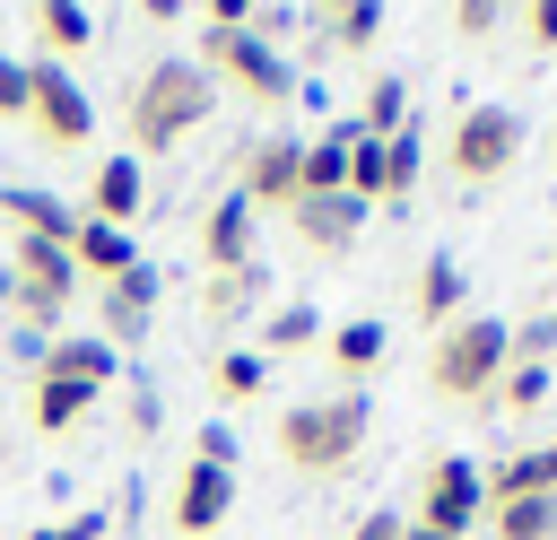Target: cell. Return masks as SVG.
<instances>
[{
    "label": "cell",
    "mask_w": 557,
    "mask_h": 540,
    "mask_svg": "<svg viewBox=\"0 0 557 540\" xmlns=\"http://www.w3.org/2000/svg\"><path fill=\"white\" fill-rule=\"evenodd\" d=\"M218 113V78L200 70V61H148L139 78H131V105H122V122H131V157H165V148H183L200 122Z\"/></svg>",
    "instance_id": "1"
},
{
    "label": "cell",
    "mask_w": 557,
    "mask_h": 540,
    "mask_svg": "<svg viewBox=\"0 0 557 540\" xmlns=\"http://www.w3.org/2000/svg\"><path fill=\"white\" fill-rule=\"evenodd\" d=\"M366 427H374V401L348 383V392H331V401H296V409H278V453H287V470L331 479V470L357 462Z\"/></svg>",
    "instance_id": "2"
},
{
    "label": "cell",
    "mask_w": 557,
    "mask_h": 540,
    "mask_svg": "<svg viewBox=\"0 0 557 540\" xmlns=\"http://www.w3.org/2000/svg\"><path fill=\"white\" fill-rule=\"evenodd\" d=\"M505 366H513V322H496V314H453V322L435 331V348H426V392H444V401H487Z\"/></svg>",
    "instance_id": "3"
},
{
    "label": "cell",
    "mask_w": 557,
    "mask_h": 540,
    "mask_svg": "<svg viewBox=\"0 0 557 540\" xmlns=\"http://www.w3.org/2000/svg\"><path fill=\"white\" fill-rule=\"evenodd\" d=\"M191 61H200L218 87L252 96V105H287V96H296V70H287V52H270V35H252V26H209Z\"/></svg>",
    "instance_id": "4"
},
{
    "label": "cell",
    "mask_w": 557,
    "mask_h": 540,
    "mask_svg": "<svg viewBox=\"0 0 557 540\" xmlns=\"http://www.w3.org/2000/svg\"><path fill=\"white\" fill-rule=\"evenodd\" d=\"M26 122H35V139L44 148H87V131H96V105H87V87L61 70V61H26Z\"/></svg>",
    "instance_id": "5"
},
{
    "label": "cell",
    "mask_w": 557,
    "mask_h": 540,
    "mask_svg": "<svg viewBox=\"0 0 557 540\" xmlns=\"http://www.w3.org/2000/svg\"><path fill=\"white\" fill-rule=\"evenodd\" d=\"M522 157V113L513 105H461L453 113V174L461 183H496Z\"/></svg>",
    "instance_id": "6"
},
{
    "label": "cell",
    "mask_w": 557,
    "mask_h": 540,
    "mask_svg": "<svg viewBox=\"0 0 557 540\" xmlns=\"http://www.w3.org/2000/svg\"><path fill=\"white\" fill-rule=\"evenodd\" d=\"M296 192H305V139L296 131H261L235 157V200L261 218V209H296Z\"/></svg>",
    "instance_id": "7"
},
{
    "label": "cell",
    "mask_w": 557,
    "mask_h": 540,
    "mask_svg": "<svg viewBox=\"0 0 557 540\" xmlns=\"http://www.w3.org/2000/svg\"><path fill=\"white\" fill-rule=\"evenodd\" d=\"M479 514H487L479 462H461V453H435V462H426V488H418V531H426V540H461Z\"/></svg>",
    "instance_id": "8"
},
{
    "label": "cell",
    "mask_w": 557,
    "mask_h": 540,
    "mask_svg": "<svg viewBox=\"0 0 557 540\" xmlns=\"http://www.w3.org/2000/svg\"><path fill=\"white\" fill-rule=\"evenodd\" d=\"M157 296H165V279H157V261H131L122 279H104L96 287V340L122 357V340H148V314H157Z\"/></svg>",
    "instance_id": "9"
},
{
    "label": "cell",
    "mask_w": 557,
    "mask_h": 540,
    "mask_svg": "<svg viewBox=\"0 0 557 540\" xmlns=\"http://www.w3.org/2000/svg\"><path fill=\"white\" fill-rule=\"evenodd\" d=\"M287 226H296L305 253L339 261V253H357V235H366V200H357V192H313V200L287 209Z\"/></svg>",
    "instance_id": "10"
},
{
    "label": "cell",
    "mask_w": 557,
    "mask_h": 540,
    "mask_svg": "<svg viewBox=\"0 0 557 540\" xmlns=\"http://www.w3.org/2000/svg\"><path fill=\"white\" fill-rule=\"evenodd\" d=\"M226 505H235V470L191 462V470L174 479V531H183V540H209V531L226 523Z\"/></svg>",
    "instance_id": "11"
},
{
    "label": "cell",
    "mask_w": 557,
    "mask_h": 540,
    "mask_svg": "<svg viewBox=\"0 0 557 540\" xmlns=\"http://www.w3.org/2000/svg\"><path fill=\"white\" fill-rule=\"evenodd\" d=\"M148 200H139V157L122 148V157H96V174H87V209L78 218H96V226H131Z\"/></svg>",
    "instance_id": "12"
},
{
    "label": "cell",
    "mask_w": 557,
    "mask_h": 540,
    "mask_svg": "<svg viewBox=\"0 0 557 540\" xmlns=\"http://www.w3.org/2000/svg\"><path fill=\"white\" fill-rule=\"evenodd\" d=\"M252 244H261V218L226 192V200H209V218H200V253H209V270H244L252 261Z\"/></svg>",
    "instance_id": "13"
},
{
    "label": "cell",
    "mask_w": 557,
    "mask_h": 540,
    "mask_svg": "<svg viewBox=\"0 0 557 540\" xmlns=\"http://www.w3.org/2000/svg\"><path fill=\"white\" fill-rule=\"evenodd\" d=\"M70 261H78V279H122L131 261H139V244H131V226H96V218H78V235H70Z\"/></svg>",
    "instance_id": "14"
},
{
    "label": "cell",
    "mask_w": 557,
    "mask_h": 540,
    "mask_svg": "<svg viewBox=\"0 0 557 540\" xmlns=\"http://www.w3.org/2000/svg\"><path fill=\"white\" fill-rule=\"evenodd\" d=\"M35 375H61V383H87V392H104V383L122 375V357H113L104 340H44Z\"/></svg>",
    "instance_id": "15"
},
{
    "label": "cell",
    "mask_w": 557,
    "mask_h": 540,
    "mask_svg": "<svg viewBox=\"0 0 557 540\" xmlns=\"http://www.w3.org/2000/svg\"><path fill=\"white\" fill-rule=\"evenodd\" d=\"M461 296H470V270H461L453 253H426V261H418V322L444 331V322L461 314Z\"/></svg>",
    "instance_id": "16"
},
{
    "label": "cell",
    "mask_w": 557,
    "mask_h": 540,
    "mask_svg": "<svg viewBox=\"0 0 557 540\" xmlns=\"http://www.w3.org/2000/svg\"><path fill=\"white\" fill-rule=\"evenodd\" d=\"M0 218H17V235H44V244H70V235H78V209H70V200L17 192V183H0Z\"/></svg>",
    "instance_id": "17"
},
{
    "label": "cell",
    "mask_w": 557,
    "mask_h": 540,
    "mask_svg": "<svg viewBox=\"0 0 557 540\" xmlns=\"http://www.w3.org/2000/svg\"><path fill=\"white\" fill-rule=\"evenodd\" d=\"M261 296H270V270H261V261H244V270H209V287H200V314H209V322H244Z\"/></svg>",
    "instance_id": "18"
},
{
    "label": "cell",
    "mask_w": 557,
    "mask_h": 540,
    "mask_svg": "<svg viewBox=\"0 0 557 540\" xmlns=\"http://www.w3.org/2000/svg\"><path fill=\"white\" fill-rule=\"evenodd\" d=\"M104 392H87V383H61V375H35V401H26V418H35V435H70L87 409H96Z\"/></svg>",
    "instance_id": "19"
},
{
    "label": "cell",
    "mask_w": 557,
    "mask_h": 540,
    "mask_svg": "<svg viewBox=\"0 0 557 540\" xmlns=\"http://www.w3.org/2000/svg\"><path fill=\"white\" fill-rule=\"evenodd\" d=\"M322 340V314H313V296H296V305H270L261 314V331H252V348L261 357H296V348H313Z\"/></svg>",
    "instance_id": "20"
},
{
    "label": "cell",
    "mask_w": 557,
    "mask_h": 540,
    "mask_svg": "<svg viewBox=\"0 0 557 540\" xmlns=\"http://www.w3.org/2000/svg\"><path fill=\"white\" fill-rule=\"evenodd\" d=\"M366 139H392V131H409V87L392 78V70H374L366 78V96H357V113H348Z\"/></svg>",
    "instance_id": "21"
},
{
    "label": "cell",
    "mask_w": 557,
    "mask_h": 540,
    "mask_svg": "<svg viewBox=\"0 0 557 540\" xmlns=\"http://www.w3.org/2000/svg\"><path fill=\"white\" fill-rule=\"evenodd\" d=\"M35 35H44V61H70V52H87L96 17L78 0H35Z\"/></svg>",
    "instance_id": "22"
},
{
    "label": "cell",
    "mask_w": 557,
    "mask_h": 540,
    "mask_svg": "<svg viewBox=\"0 0 557 540\" xmlns=\"http://www.w3.org/2000/svg\"><path fill=\"white\" fill-rule=\"evenodd\" d=\"M496 540H557V496H505L479 514Z\"/></svg>",
    "instance_id": "23"
},
{
    "label": "cell",
    "mask_w": 557,
    "mask_h": 540,
    "mask_svg": "<svg viewBox=\"0 0 557 540\" xmlns=\"http://www.w3.org/2000/svg\"><path fill=\"white\" fill-rule=\"evenodd\" d=\"M418 174H426V139H418V131H392V139H383V192H374V200L400 209V200L418 192Z\"/></svg>",
    "instance_id": "24"
},
{
    "label": "cell",
    "mask_w": 557,
    "mask_h": 540,
    "mask_svg": "<svg viewBox=\"0 0 557 540\" xmlns=\"http://www.w3.org/2000/svg\"><path fill=\"white\" fill-rule=\"evenodd\" d=\"M322 348L339 357V375H374V366H383V322H374V314H357V322L322 331Z\"/></svg>",
    "instance_id": "25"
},
{
    "label": "cell",
    "mask_w": 557,
    "mask_h": 540,
    "mask_svg": "<svg viewBox=\"0 0 557 540\" xmlns=\"http://www.w3.org/2000/svg\"><path fill=\"white\" fill-rule=\"evenodd\" d=\"M209 383H218V401H252V392L270 383V357H261V348H218V357H209Z\"/></svg>",
    "instance_id": "26"
},
{
    "label": "cell",
    "mask_w": 557,
    "mask_h": 540,
    "mask_svg": "<svg viewBox=\"0 0 557 540\" xmlns=\"http://www.w3.org/2000/svg\"><path fill=\"white\" fill-rule=\"evenodd\" d=\"M374 35H383V0H348L331 26H313V52H331V44H339V52H366Z\"/></svg>",
    "instance_id": "27"
},
{
    "label": "cell",
    "mask_w": 557,
    "mask_h": 540,
    "mask_svg": "<svg viewBox=\"0 0 557 540\" xmlns=\"http://www.w3.org/2000/svg\"><path fill=\"white\" fill-rule=\"evenodd\" d=\"M487 401H496V409H540V401H548V366H522V357H513Z\"/></svg>",
    "instance_id": "28"
},
{
    "label": "cell",
    "mask_w": 557,
    "mask_h": 540,
    "mask_svg": "<svg viewBox=\"0 0 557 540\" xmlns=\"http://www.w3.org/2000/svg\"><path fill=\"white\" fill-rule=\"evenodd\" d=\"M348 192L374 209V192H383V139H357V148H348Z\"/></svg>",
    "instance_id": "29"
},
{
    "label": "cell",
    "mask_w": 557,
    "mask_h": 540,
    "mask_svg": "<svg viewBox=\"0 0 557 540\" xmlns=\"http://www.w3.org/2000/svg\"><path fill=\"white\" fill-rule=\"evenodd\" d=\"M235 453H244V444H235V427H226V418H209V427H200V444H191V462H209V470H235Z\"/></svg>",
    "instance_id": "30"
},
{
    "label": "cell",
    "mask_w": 557,
    "mask_h": 540,
    "mask_svg": "<svg viewBox=\"0 0 557 540\" xmlns=\"http://www.w3.org/2000/svg\"><path fill=\"white\" fill-rule=\"evenodd\" d=\"M505 9H513V0H453V35H470V44H479V35H496V17H505Z\"/></svg>",
    "instance_id": "31"
},
{
    "label": "cell",
    "mask_w": 557,
    "mask_h": 540,
    "mask_svg": "<svg viewBox=\"0 0 557 540\" xmlns=\"http://www.w3.org/2000/svg\"><path fill=\"white\" fill-rule=\"evenodd\" d=\"M548 348H557V322H548V314L513 331V357H522V366H548Z\"/></svg>",
    "instance_id": "32"
},
{
    "label": "cell",
    "mask_w": 557,
    "mask_h": 540,
    "mask_svg": "<svg viewBox=\"0 0 557 540\" xmlns=\"http://www.w3.org/2000/svg\"><path fill=\"white\" fill-rule=\"evenodd\" d=\"M0 122H26V61L0 52Z\"/></svg>",
    "instance_id": "33"
},
{
    "label": "cell",
    "mask_w": 557,
    "mask_h": 540,
    "mask_svg": "<svg viewBox=\"0 0 557 540\" xmlns=\"http://www.w3.org/2000/svg\"><path fill=\"white\" fill-rule=\"evenodd\" d=\"M522 26H531L540 52H557V0H522Z\"/></svg>",
    "instance_id": "34"
},
{
    "label": "cell",
    "mask_w": 557,
    "mask_h": 540,
    "mask_svg": "<svg viewBox=\"0 0 557 540\" xmlns=\"http://www.w3.org/2000/svg\"><path fill=\"white\" fill-rule=\"evenodd\" d=\"M26 540H104V514H70V523H44Z\"/></svg>",
    "instance_id": "35"
},
{
    "label": "cell",
    "mask_w": 557,
    "mask_h": 540,
    "mask_svg": "<svg viewBox=\"0 0 557 540\" xmlns=\"http://www.w3.org/2000/svg\"><path fill=\"white\" fill-rule=\"evenodd\" d=\"M209 9V26H252L261 17V0H200Z\"/></svg>",
    "instance_id": "36"
},
{
    "label": "cell",
    "mask_w": 557,
    "mask_h": 540,
    "mask_svg": "<svg viewBox=\"0 0 557 540\" xmlns=\"http://www.w3.org/2000/svg\"><path fill=\"white\" fill-rule=\"evenodd\" d=\"M131 435H157V392L131 383Z\"/></svg>",
    "instance_id": "37"
},
{
    "label": "cell",
    "mask_w": 557,
    "mask_h": 540,
    "mask_svg": "<svg viewBox=\"0 0 557 540\" xmlns=\"http://www.w3.org/2000/svg\"><path fill=\"white\" fill-rule=\"evenodd\" d=\"M531 479H540V496H557V435L531 453Z\"/></svg>",
    "instance_id": "38"
},
{
    "label": "cell",
    "mask_w": 557,
    "mask_h": 540,
    "mask_svg": "<svg viewBox=\"0 0 557 540\" xmlns=\"http://www.w3.org/2000/svg\"><path fill=\"white\" fill-rule=\"evenodd\" d=\"M348 540H400V514H383V505H374V514H366Z\"/></svg>",
    "instance_id": "39"
},
{
    "label": "cell",
    "mask_w": 557,
    "mask_h": 540,
    "mask_svg": "<svg viewBox=\"0 0 557 540\" xmlns=\"http://www.w3.org/2000/svg\"><path fill=\"white\" fill-rule=\"evenodd\" d=\"M339 9H348V0H305V17H313V26H331Z\"/></svg>",
    "instance_id": "40"
},
{
    "label": "cell",
    "mask_w": 557,
    "mask_h": 540,
    "mask_svg": "<svg viewBox=\"0 0 557 540\" xmlns=\"http://www.w3.org/2000/svg\"><path fill=\"white\" fill-rule=\"evenodd\" d=\"M139 17H183V0H139Z\"/></svg>",
    "instance_id": "41"
},
{
    "label": "cell",
    "mask_w": 557,
    "mask_h": 540,
    "mask_svg": "<svg viewBox=\"0 0 557 540\" xmlns=\"http://www.w3.org/2000/svg\"><path fill=\"white\" fill-rule=\"evenodd\" d=\"M400 540H426V531H409V523H400Z\"/></svg>",
    "instance_id": "42"
},
{
    "label": "cell",
    "mask_w": 557,
    "mask_h": 540,
    "mask_svg": "<svg viewBox=\"0 0 557 540\" xmlns=\"http://www.w3.org/2000/svg\"><path fill=\"white\" fill-rule=\"evenodd\" d=\"M548 322H557V314H548Z\"/></svg>",
    "instance_id": "43"
}]
</instances>
